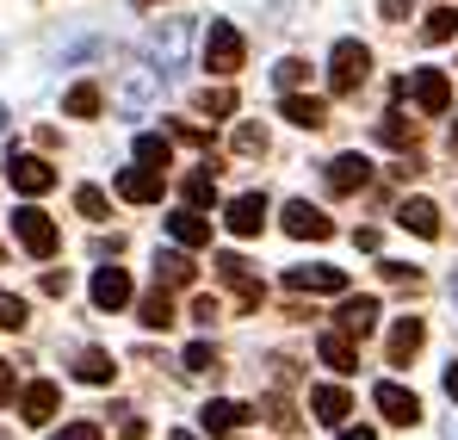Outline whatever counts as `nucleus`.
Instances as JSON below:
<instances>
[{
    "instance_id": "obj_1",
    "label": "nucleus",
    "mask_w": 458,
    "mask_h": 440,
    "mask_svg": "<svg viewBox=\"0 0 458 440\" xmlns=\"http://www.w3.org/2000/svg\"><path fill=\"white\" fill-rule=\"evenodd\" d=\"M366 74H372V50H366L360 38H341L335 56H328V87H335V93H360Z\"/></svg>"
},
{
    "instance_id": "obj_2",
    "label": "nucleus",
    "mask_w": 458,
    "mask_h": 440,
    "mask_svg": "<svg viewBox=\"0 0 458 440\" xmlns=\"http://www.w3.org/2000/svg\"><path fill=\"white\" fill-rule=\"evenodd\" d=\"M13 236H19V248H25L31 261H50V255H56V242H63V236H56V223L44 218L38 205H19V211H13Z\"/></svg>"
},
{
    "instance_id": "obj_3",
    "label": "nucleus",
    "mask_w": 458,
    "mask_h": 440,
    "mask_svg": "<svg viewBox=\"0 0 458 440\" xmlns=\"http://www.w3.org/2000/svg\"><path fill=\"white\" fill-rule=\"evenodd\" d=\"M205 69L211 74L242 69V31H235L229 19H211V25H205Z\"/></svg>"
},
{
    "instance_id": "obj_4",
    "label": "nucleus",
    "mask_w": 458,
    "mask_h": 440,
    "mask_svg": "<svg viewBox=\"0 0 458 440\" xmlns=\"http://www.w3.org/2000/svg\"><path fill=\"white\" fill-rule=\"evenodd\" d=\"M6 180H13V193L38 199V193H50V186H56V168H50L44 155H13V161H6Z\"/></svg>"
},
{
    "instance_id": "obj_5",
    "label": "nucleus",
    "mask_w": 458,
    "mask_h": 440,
    "mask_svg": "<svg viewBox=\"0 0 458 440\" xmlns=\"http://www.w3.org/2000/svg\"><path fill=\"white\" fill-rule=\"evenodd\" d=\"M279 223H285V236H298V242H328V236H335L328 211H316L310 199H292V205L279 211Z\"/></svg>"
},
{
    "instance_id": "obj_6",
    "label": "nucleus",
    "mask_w": 458,
    "mask_h": 440,
    "mask_svg": "<svg viewBox=\"0 0 458 440\" xmlns=\"http://www.w3.org/2000/svg\"><path fill=\"white\" fill-rule=\"evenodd\" d=\"M211 267H217V280L235 292V304H242V310H260V280H254V267H248L242 255H217Z\"/></svg>"
},
{
    "instance_id": "obj_7",
    "label": "nucleus",
    "mask_w": 458,
    "mask_h": 440,
    "mask_svg": "<svg viewBox=\"0 0 458 440\" xmlns=\"http://www.w3.org/2000/svg\"><path fill=\"white\" fill-rule=\"evenodd\" d=\"M409 93H415V106H421L428 118H440V112L453 106V81H446V69H415L409 74Z\"/></svg>"
},
{
    "instance_id": "obj_8",
    "label": "nucleus",
    "mask_w": 458,
    "mask_h": 440,
    "mask_svg": "<svg viewBox=\"0 0 458 440\" xmlns=\"http://www.w3.org/2000/svg\"><path fill=\"white\" fill-rule=\"evenodd\" d=\"M322 180H328V193H341V199H347V193H366L372 161H366L360 149H347V155H335V161H328V174H322Z\"/></svg>"
},
{
    "instance_id": "obj_9",
    "label": "nucleus",
    "mask_w": 458,
    "mask_h": 440,
    "mask_svg": "<svg viewBox=\"0 0 458 440\" xmlns=\"http://www.w3.org/2000/svg\"><path fill=\"white\" fill-rule=\"evenodd\" d=\"M372 403L384 410V422H396V428H415V422H421V397H415V391H403V384H390V378L372 391Z\"/></svg>"
},
{
    "instance_id": "obj_10",
    "label": "nucleus",
    "mask_w": 458,
    "mask_h": 440,
    "mask_svg": "<svg viewBox=\"0 0 458 440\" xmlns=\"http://www.w3.org/2000/svg\"><path fill=\"white\" fill-rule=\"evenodd\" d=\"M118 199H124V205H155V199H161V168H149V161L124 168V174H118Z\"/></svg>"
},
{
    "instance_id": "obj_11",
    "label": "nucleus",
    "mask_w": 458,
    "mask_h": 440,
    "mask_svg": "<svg viewBox=\"0 0 458 440\" xmlns=\"http://www.w3.org/2000/svg\"><path fill=\"white\" fill-rule=\"evenodd\" d=\"M56 384L50 378H38V384H25L19 391V416H25V428H44V422H56Z\"/></svg>"
},
{
    "instance_id": "obj_12",
    "label": "nucleus",
    "mask_w": 458,
    "mask_h": 440,
    "mask_svg": "<svg viewBox=\"0 0 458 440\" xmlns=\"http://www.w3.org/2000/svg\"><path fill=\"white\" fill-rule=\"evenodd\" d=\"M224 223H229V236H260V229H267V199H260V193H242V199H229Z\"/></svg>"
},
{
    "instance_id": "obj_13",
    "label": "nucleus",
    "mask_w": 458,
    "mask_h": 440,
    "mask_svg": "<svg viewBox=\"0 0 458 440\" xmlns=\"http://www.w3.org/2000/svg\"><path fill=\"white\" fill-rule=\"evenodd\" d=\"M186 38H192V31H186V19H167V25H161V31L149 38V50H155V63H161V74L180 69V56H186Z\"/></svg>"
},
{
    "instance_id": "obj_14",
    "label": "nucleus",
    "mask_w": 458,
    "mask_h": 440,
    "mask_svg": "<svg viewBox=\"0 0 458 440\" xmlns=\"http://www.w3.org/2000/svg\"><path fill=\"white\" fill-rule=\"evenodd\" d=\"M335 329H347L353 341H366V335L378 329V298H347V304L335 310Z\"/></svg>"
},
{
    "instance_id": "obj_15",
    "label": "nucleus",
    "mask_w": 458,
    "mask_h": 440,
    "mask_svg": "<svg viewBox=\"0 0 458 440\" xmlns=\"http://www.w3.org/2000/svg\"><path fill=\"white\" fill-rule=\"evenodd\" d=\"M93 304H99V310H124V304H131V273H124V267H99V273H93Z\"/></svg>"
},
{
    "instance_id": "obj_16",
    "label": "nucleus",
    "mask_w": 458,
    "mask_h": 440,
    "mask_svg": "<svg viewBox=\"0 0 458 440\" xmlns=\"http://www.w3.org/2000/svg\"><path fill=\"white\" fill-rule=\"evenodd\" d=\"M248 416H254V410H248V403H235V397H211V403L199 410V422H205L211 435H235Z\"/></svg>"
},
{
    "instance_id": "obj_17",
    "label": "nucleus",
    "mask_w": 458,
    "mask_h": 440,
    "mask_svg": "<svg viewBox=\"0 0 458 440\" xmlns=\"http://www.w3.org/2000/svg\"><path fill=\"white\" fill-rule=\"evenodd\" d=\"M421 341H428V323H421V316H403V323L390 329V367H409V360L421 354Z\"/></svg>"
},
{
    "instance_id": "obj_18",
    "label": "nucleus",
    "mask_w": 458,
    "mask_h": 440,
    "mask_svg": "<svg viewBox=\"0 0 458 440\" xmlns=\"http://www.w3.org/2000/svg\"><path fill=\"white\" fill-rule=\"evenodd\" d=\"M310 410H316V422H328V428H341V422L353 416V397H347L341 384H316V391H310Z\"/></svg>"
},
{
    "instance_id": "obj_19",
    "label": "nucleus",
    "mask_w": 458,
    "mask_h": 440,
    "mask_svg": "<svg viewBox=\"0 0 458 440\" xmlns=\"http://www.w3.org/2000/svg\"><path fill=\"white\" fill-rule=\"evenodd\" d=\"M167 236H174L180 248H205V242H211V218H205L199 205H186V211L167 218Z\"/></svg>"
},
{
    "instance_id": "obj_20",
    "label": "nucleus",
    "mask_w": 458,
    "mask_h": 440,
    "mask_svg": "<svg viewBox=\"0 0 458 440\" xmlns=\"http://www.w3.org/2000/svg\"><path fill=\"white\" fill-rule=\"evenodd\" d=\"M285 286L292 292H347V273L341 267H292Z\"/></svg>"
},
{
    "instance_id": "obj_21",
    "label": "nucleus",
    "mask_w": 458,
    "mask_h": 440,
    "mask_svg": "<svg viewBox=\"0 0 458 440\" xmlns=\"http://www.w3.org/2000/svg\"><path fill=\"white\" fill-rule=\"evenodd\" d=\"M316 354H322V367H335L341 378L360 372V354H353V335H347V329H328V335L316 341Z\"/></svg>"
},
{
    "instance_id": "obj_22",
    "label": "nucleus",
    "mask_w": 458,
    "mask_h": 440,
    "mask_svg": "<svg viewBox=\"0 0 458 440\" xmlns=\"http://www.w3.org/2000/svg\"><path fill=\"white\" fill-rule=\"evenodd\" d=\"M279 112H285L298 131H322V125H328V106H322L316 93H285V106H279Z\"/></svg>"
},
{
    "instance_id": "obj_23",
    "label": "nucleus",
    "mask_w": 458,
    "mask_h": 440,
    "mask_svg": "<svg viewBox=\"0 0 458 440\" xmlns=\"http://www.w3.org/2000/svg\"><path fill=\"white\" fill-rule=\"evenodd\" d=\"M192 273H199V267H192L186 248H161V255H155V286H192Z\"/></svg>"
},
{
    "instance_id": "obj_24",
    "label": "nucleus",
    "mask_w": 458,
    "mask_h": 440,
    "mask_svg": "<svg viewBox=\"0 0 458 440\" xmlns=\"http://www.w3.org/2000/svg\"><path fill=\"white\" fill-rule=\"evenodd\" d=\"M396 223H403V229H415L421 242H434V236H440V211H434L428 199H403V205H396Z\"/></svg>"
},
{
    "instance_id": "obj_25",
    "label": "nucleus",
    "mask_w": 458,
    "mask_h": 440,
    "mask_svg": "<svg viewBox=\"0 0 458 440\" xmlns=\"http://www.w3.org/2000/svg\"><path fill=\"white\" fill-rule=\"evenodd\" d=\"M378 137H384L390 149H403V155H409L421 131H415V118H403V112H384V118H378Z\"/></svg>"
},
{
    "instance_id": "obj_26",
    "label": "nucleus",
    "mask_w": 458,
    "mask_h": 440,
    "mask_svg": "<svg viewBox=\"0 0 458 440\" xmlns=\"http://www.w3.org/2000/svg\"><path fill=\"white\" fill-rule=\"evenodd\" d=\"M137 323H143V329H174V298L155 286V292L137 304Z\"/></svg>"
},
{
    "instance_id": "obj_27",
    "label": "nucleus",
    "mask_w": 458,
    "mask_h": 440,
    "mask_svg": "<svg viewBox=\"0 0 458 440\" xmlns=\"http://www.w3.org/2000/svg\"><path fill=\"white\" fill-rule=\"evenodd\" d=\"M99 106H106V99H99V87H93V81H81V87L63 93V112H69V118H99Z\"/></svg>"
},
{
    "instance_id": "obj_28",
    "label": "nucleus",
    "mask_w": 458,
    "mask_h": 440,
    "mask_svg": "<svg viewBox=\"0 0 458 440\" xmlns=\"http://www.w3.org/2000/svg\"><path fill=\"white\" fill-rule=\"evenodd\" d=\"M112 372H118V367H112V354H99V348H87V354L75 360L81 384H112Z\"/></svg>"
},
{
    "instance_id": "obj_29",
    "label": "nucleus",
    "mask_w": 458,
    "mask_h": 440,
    "mask_svg": "<svg viewBox=\"0 0 458 440\" xmlns=\"http://www.w3.org/2000/svg\"><path fill=\"white\" fill-rule=\"evenodd\" d=\"M186 205H199V211H205V205H217V168H211V174H205V168H199V174H186Z\"/></svg>"
},
{
    "instance_id": "obj_30",
    "label": "nucleus",
    "mask_w": 458,
    "mask_h": 440,
    "mask_svg": "<svg viewBox=\"0 0 458 440\" xmlns=\"http://www.w3.org/2000/svg\"><path fill=\"white\" fill-rule=\"evenodd\" d=\"M421 38H428V44L458 38V13H453V6H434V13H428V25H421Z\"/></svg>"
},
{
    "instance_id": "obj_31",
    "label": "nucleus",
    "mask_w": 458,
    "mask_h": 440,
    "mask_svg": "<svg viewBox=\"0 0 458 440\" xmlns=\"http://www.w3.org/2000/svg\"><path fill=\"white\" fill-rule=\"evenodd\" d=\"M137 161H149V168H167V161H174V143H167L161 131H143V137H137Z\"/></svg>"
},
{
    "instance_id": "obj_32",
    "label": "nucleus",
    "mask_w": 458,
    "mask_h": 440,
    "mask_svg": "<svg viewBox=\"0 0 458 440\" xmlns=\"http://www.w3.org/2000/svg\"><path fill=\"white\" fill-rule=\"evenodd\" d=\"M267 422H273V435H298V410L285 397H267Z\"/></svg>"
},
{
    "instance_id": "obj_33",
    "label": "nucleus",
    "mask_w": 458,
    "mask_h": 440,
    "mask_svg": "<svg viewBox=\"0 0 458 440\" xmlns=\"http://www.w3.org/2000/svg\"><path fill=\"white\" fill-rule=\"evenodd\" d=\"M25 323H31V310H25V298L0 292V329H13V335H19V329H25Z\"/></svg>"
},
{
    "instance_id": "obj_34",
    "label": "nucleus",
    "mask_w": 458,
    "mask_h": 440,
    "mask_svg": "<svg viewBox=\"0 0 458 440\" xmlns=\"http://www.w3.org/2000/svg\"><path fill=\"white\" fill-rule=\"evenodd\" d=\"M199 112H205V118H229V112H235V93H229V87H211V93L199 99Z\"/></svg>"
},
{
    "instance_id": "obj_35",
    "label": "nucleus",
    "mask_w": 458,
    "mask_h": 440,
    "mask_svg": "<svg viewBox=\"0 0 458 440\" xmlns=\"http://www.w3.org/2000/svg\"><path fill=\"white\" fill-rule=\"evenodd\" d=\"M75 211L99 223V218H106V193H99V186H81V193H75Z\"/></svg>"
},
{
    "instance_id": "obj_36",
    "label": "nucleus",
    "mask_w": 458,
    "mask_h": 440,
    "mask_svg": "<svg viewBox=\"0 0 458 440\" xmlns=\"http://www.w3.org/2000/svg\"><path fill=\"white\" fill-rule=\"evenodd\" d=\"M235 155H267V131L260 125H242L235 131Z\"/></svg>"
},
{
    "instance_id": "obj_37",
    "label": "nucleus",
    "mask_w": 458,
    "mask_h": 440,
    "mask_svg": "<svg viewBox=\"0 0 458 440\" xmlns=\"http://www.w3.org/2000/svg\"><path fill=\"white\" fill-rule=\"evenodd\" d=\"M273 81H279V87L292 93V87H304V81H310V69H304V63H298V56H285V63L273 69Z\"/></svg>"
},
{
    "instance_id": "obj_38",
    "label": "nucleus",
    "mask_w": 458,
    "mask_h": 440,
    "mask_svg": "<svg viewBox=\"0 0 458 440\" xmlns=\"http://www.w3.org/2000/svg\"><path fill=\"white\" fill-rule=\"evenodd\" d=\"M186 372H217V354H211V341H192V348H186Z\"/></svg>"
},
{
    "instance_id": "obj_39",
    "label": "nucleus",
    "mask_w": 458,
    "mask_h": 440,
    "mask_svg": "<svg viewBox=\"0 0 458 440\" xmlns=\"http://www.w3.org/2000/svg\"><path fill=\"white\" fill-rule=\"evenodd\" d=\"M384 280H390V286H409V292L421 286V273H415V267H403V261H384Z\"/></svg>"
},
{
    "instance_id": "obj_40",
    "label": "nucleus",
    "mask_w": 458,
    "mask_h": 440,
    "mask_svg": "<svg viewBox=\"0 0 458 440\" xmlns=\"http://www.w3.org/2000/svg\"><path fill=\"white\" fill-rule=\"evenodd\" d=\"M217 316H224V304H217V298H192V323H205V329H211Z\"/></svg>"
},
{
    "instance_id": "obj_41",
    "label": "nucleus",
    "mask_w": 458,
    "mask_h": 440,
    "mask_svg": "<svg viewBox=\"0 0 458 440\" xmlns=\"http://www.w3.org/2000/svg\"><path fill=\"white\" fill-rule=\"evenodd\" d=\"M174 137L192 143V149H211V131H199V125H174Z\"/></svg>"
},
{
    "instance_id": "obj_42",
    "label": "nucleus",
    "mask_w": 458,
    "mask_h": 440,
    "mask_svg": "<svg viewBox=\"0 0 458 440\" xmlns=\"http://www.w3.org/2000/svg\"><path fill=\"white\" fill-rule=\"evenodd\" d=\"M56 440H106V435H99V422H69Z\"/></svg>"
},
{
    "instance_id": "obj_43",
    "label": "nucleus",
    "mask_w": 458,
    "mask_h": 440,
    "mask_svg": "<svg viewBox=\"0 0 458 440\" xmlns=\"http://www.w3.org/2000/svg\"><path fill=\"white\" fill-rule=\"evenodd\" d=\"M409 6H415V0H378V13L390 19V25H403V19H409Z\"/></svg>"
},
{
    "instance_id": "obj_44",
    "label": "nucleus",
    "mask_w": 458,
    "mask_h": 440,
    "mask_svg": "<svg viewBox=\"0 0 458 440\" xmlns=\"http://www.w3.org/2000/svg\"><path fill=\"white\" fill-rule=\"evenodd\" d=\"M118 440H149V422H143V416H124V428H118Z\"/></svg>"
},
{
    "instance_id": "obj_45",
    "label": "nucleus",
    "mask_w": 458,
    "mask_h": 440,
    "mask_svg": "<svg viewBox=\"0 0 458 440\" xmlns=\"http://www.w3.org/2000/svg\"><path fill=\"white\" fill-rule=\"evenodd\" d=\"M13 391H19V378H13V367L0 360V403H13Z\"/></svg>"
},
{
    "instance_id": "obj_46",
    "label": "nucleus",
    "mask_w": 458,
    "mask_h": 440,
    "mask_svg": "<svg viewBox=\"0 0 458 440\" xmlns=\"http://www.w3.org/2000/svg\"><path fill=\"white\" fill-rule=\"evenodd\" d=\"M341 440H378L372 428H341Z\"/></svg>"
},
{
    "instance_id": "obj_47",
    "label": "nucleus",
    "mask_w": 458,
    "mask_h": 440,
    "mask_svg": "<svg viewBox=\"0 0 458 440\" xmlns=\"http://www.w3.org/2000/svg\"><path fill=\"white\" fill-rule=\"evenodd\" d=\"M446 397H458V367H446Z\"/></svg>"
},
{
    "instance_id": "obj_48",
    "label": "nucleus",
    "mask_w": 458,
    "mask_h": 440,
    "mask_svg": "<svg viewBox=\"0 0 458 440\" xmlns=\"http://www.w3.org/2000/svg\"><path fill=\"white\" fill-rule=\"evenodd\" d=\"M167 440H192V435H186V428H174V435H167Z\"/></svg>"
},
{
    "instance_id": "obj_49",
    "label": "nucleus",
    "mask_w": 458,
    "mask_h": 440,
    "mask_svg": "<svg viewBox=\"0 0 458 440\" xmlns=\"http://www.w3.org/2000/svg\"><path fill=\"white\" fill-rule=\"evenodd\" d=\"M453 155H458V118H453Z\"/></svg>"
},
{
    "instance_id": "obj_50",
    "label": "nucleus",
    "mask_w": 458,
    "mask_h": 440,
    "mask_svg": "<svg viewBox=\"0 0 458 440\" xmlns=\"http://www.w3.org/2000/svg\"><path fill=\"white\" fill-rule=\"evenodd\" d=\"M453 304H458V273H453Z\"/></svg>"
},
{
    "instance_id": "obj_51",
    "label": "nucleus",
    "mask_w": 458,
    "mask_h": 440,
    "mask_svg": "<svg viewBox=\"0 0 458 440\" xmlns=\"http://www.w3.org/2000/svg\"><path fill=\"white\" fill-rule=\"evenodd\" d=\"M0 131H6V106H0Z\"/></svg>"
},
{
    "instance_id": "obj_52",
    "label": "nucleus",
    "mask_w": 458,
    "mask_h": 440,
    "mask_svg": "<svg viewBox=\"0 0 458 440\" xmlns=\"http://www.w3.org/2000/svg\"><path fill=\"white\" fill-rule=\"evenodd\" d=\"M137 6H155V0H137Z\"/></svg>"
}]
</instances>
